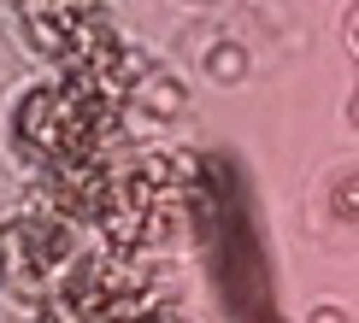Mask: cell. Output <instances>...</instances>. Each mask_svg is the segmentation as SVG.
Returning a JSON list of instances; mask_svg holds the SVG:
<instances>
[{
  "instance_id": "cell-1",
  "label": "cell",
  "mask_w": 359,
  "mask_h": 323,
  "mask_svg": "<svg viewBox=\"0 0 359 323\" xmlns=\"http://www.w3.org/2000/svg\"><path fill=\"white\" fill-rule=\"evenodd\" d=\"M36 323H183L171 312V300H154V294L136 288V276L118 271V264H95V271L71 276L65 288L41 306Z\"/></svg>"
}]
</instances>
